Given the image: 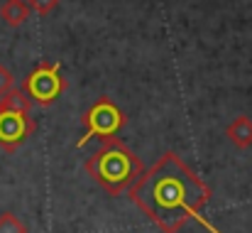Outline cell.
<instances>
[{"label":"cell","mask_w":252,"mask_h":233,"mask_svg":"<svg viewBox=\"0 0 252 233\" xmlns=\"http://www.w3.org/2000/svg\"><path fill=\"white\" fill-rule=\"evenodd\" d=\"M211 194V187L171 150L130 187V199L162 233H181L189 219H196L211 233H220L201 216Z\"/></svg>","instance_id":"6da1fadb"},{"label":"cell","mask_w":252,"mask_h":233,"mask_svg":"<svg viewBox=\"0 0 252 233\" xmlns=\"http://www.w3.org/2000/svg\"><path fill=\"white\" fill-rule=\"evenodd\" d=\"M86 172L110 196H120L130 192V187L140 179L145 164L115 135V138H103L100 148L86 159Z\"/></svg>","instance_id":"7a4b0ae2"},{"label":"cell","mask_w":252,"mask_h":233,"mask_svg":"<svg viewBox=\"0 0 252 233\" xmlns=\"http://www.w3.org/2000/svg\"><path fill=\"white\" fill-rule=\"evenodd\" d=\"M32 101L25 96V91H7L0 96V150L12 155L22 148L27 138L37 130V123L30 113Z\"/></svg>","instance_id":"3957f363"},{"label":"cell","mask_w":252,"mask_h":233,"mask_svg":"<svg viewBox=\"0 0 252 233\" xmlns=\"http://www.w3.org/2000/svg\"><path fill=\"white\" fill-rule=\"evenodd\" d=\"M81 123H84L86 133L84 138L76 143V148H84L91 138H100V140L103 138H115L123 130V125H125V113L120 111V106L113 98L100 96L84 113Z\"/></svg>","instance_id":"277c9868"},{"label":"cell","mask_w":252,"mask_h":233,"mask_svg":"<svg viewBox=\"0 0 252 233\" xmlns=\"http://www.w3.org/2000/svg\"><path fill=\"white\" fill-rule=\"evenodd\" d=\"M66 88V78L62 77V69L57 62H47L42 59L22 83V91L30 101L39 103V106H52Z\"/></svg>","instance_id":"5b68a950"},{"label":"cell","mask_w":252,"mask_h":233,"mask_svg":"<svg viewBox=\"0 0 252 233\" xmlns=\"http://www.w3.org/2000/svg\"><path fill=\"white\" fill-rule=\"evenodd\" d=\"M225 135H228V140H230L235 148H240V150L252 148V118H248V116L233 118V120L228 123V128H225Z\"/></svg>","instance_id":"8992f818"},{"label":"cell","mask_w":252,"mask_h":233,"mask_svg":"<svg viewBox=\"0 0 252 233\" xmlns=\"http://www.w3.org/2000/svg\"><path fill=\"white\" fill-rule=\"evenodd\" d=\"M30 15H32V10L25 0H5L0 5V20L7 27H22L30 20Z\"/></svg>","instance_id":"52a82bcc"},{"label":"cell","mask_w":252,"mask_h":233,"mask_svg":"<svg viewBox=\"0 0 252 233\" xmlns=\"http://www.w3.org/2000/svg\"><path fill=\"white\" fill-rule=\"evenodd\" d=\"M0 233H27V226L10 211L0 214Z\"/></svg>","instance_id":"ba28073f"},{"label":"cell","mask_w":252,"mask_h":233,"mask_svg":"<svg viewBox=\"0 0 252 233\" xmlns=\"http://www.w3.org/2000/svg\"><path fill=\"white\" fill-rule=\"evenodd\" d=\"M27 5H30V10H34L37 15H49L52 10H57L59 7V2L62 0H25Z\"/></svg>","instance_id":"9c48e42d"},{"label":"cell","mask_w":252,"mask_h":233,"mask_svg":"<svg viewBox=\"0 0 252 233\" xmlns=\"http://www.w3.org/2000/svg\"><path fill=\"white\" fill-rule=\"evenodd\" d=\"M12 88H15V77H12V72H10L7 67L0 64V96H5V93L12 91Z\"/></svg>","instance_id":"30bf717a"}]
</instances>
